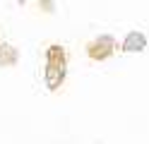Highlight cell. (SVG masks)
<instances>
[{"label":"cell","instance_id":"1","mask_svg":"<svg viewBox=\"0 0 149 144\" xmlns=\"http://www.w3.org/2000/svg\"><path fill=\"white\" fill-rule=\"evenodd\" d=\"M68 72V58L63 46H48L46 51V84L48 89H58Z\"/></svg>","mask_w":149,"mask_h":144},{"label":"cell","instance_id":"2","mask_svg":"<svg viewBox=\"0 0 149 144\" xmlns=\"http://www.w3.org/2000/svg\"><path fill=\"white\" fill-rule=\"evenodd\" d=\"M111 53H113V36L111 34L99 36L96 41H91L87 46V55L91 58V60H106Z\"/></svg>","mask_w":149,"mask_h":144},{"label":"cell","instance_id":"4","mask_svg":"<svg viewBox=\"0 0 149 144\" xmlns=\"http://www.w3.org/2000/svg\"><path fill=\"white\" fill-rule=\"evenodd\" d=\"M17 63V48H12L10 43L0 46V65H12Z\"/></svg>","mask_w":149,"mask_h":144},{"label":"cell","instance_id":"3","mask_svg":"<svg viewBox=\"0 0 149 144\" xmlns=\"http://www.w3.org/2000/svg\"><path fill=\"white\" fill-rule=\"evenodd\" d=\"M144 46H147V36H144L142 31H132V34H127V36H125V43H123L125 51H142Z\"/></svg>","mask_w":149,"mask_h":144}]
</instances>
